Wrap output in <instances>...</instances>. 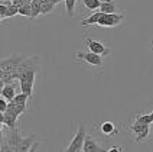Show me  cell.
<instances>
[{"instance_id": "obj_17", "label": "cell", "mask_w": 153, "mask_h": 152, "mask_svg": "<svg viewBox=\"0 0 153 152\" xmlns=\"http://www.w3.org/2000/svg\"><path fill=\"white\" fill-rule=\"evenodd\" d=\"M136 120L143 122V123H147V125H152L153 116H152V113H142V115H137L136 116Z\"/></svg>"}, {"instance_id": "obj_13", "label": "cell", "mask_w": 153, "mask_h": 152, "mask_svg": "<svg viewBox=\"0 0 153 152\" xmlns=\"http://www.w3.org/2000/svg\"><path fill=\"white\" fill-rule=\"evenodd\" d=\"M82 4H84V7L87 10H90V12H94V10H98L100 6H101L102 0H79Z\"/></svg>"}, {"instance_id": "obj_14", "label": "cell", "mask_w": 153, "mask_h": 152, "mask_svg": "<svg viewBox=\"0 0 153 152\" xmlns=\"http://www.w3.org/2000/svg\"><path fill=\"white\" fill-rule=\"evenodd\" d=\"M30 6H32V16H30V19H35L36 16H39L42 13V4H41L39 0H32Z\"/></svg>"}, {"instance_id": "obj_26", "label": "cell", "mask_w": 153, "mask_h": 152, "mask_svg": "<svg viewBox=\"0 0 153 152\" xmlns=\"http://www.w3.org/2000/svg\"><path fill=\"white\" fill-rule=\"evenodd\" d=\"M152 116H153V112H152Z\"/></svg>"}, {"instance_id": "obj_4", "label": "cell", "mask_w": 153, "mask_h": 152, "mask_svg": "<svg viewBox=\"0 0 153 152\" xmlns=\"http://www.w3.org/2000/svg\"><path fill=\"white\" fill-rule=\"evenodd\" d=\"M128 130H130V132H133V133L136 135L134 142H136V144H140V142H143L146 138L149 136V133H150V125L143 123V122H139V120L134 119L133 125H130Z\"/></svg>"}, {"instance_id": "obj_18", "label": "cell", "mask_w": 153, "mask_h": 152, "mask_svg": "<svg viewBox=\"0 0 153 152\" xmlns=\"http://www.w3.org/2000/svg\"><path fill=\"white\" fill-rule=\"evenodd\" d=\"M27 99H30V97H29L26 93L22 91V93H17L16 96H15V99H13L12 101H13V103H16V104H26Z\"/></svg>"}, {"instance_id": "obj_19", "label": "cell", "mask_w": 153, "mask_h": 152, "mask_svg": "<svg viewBox=\"0 0 153 152\" xmlns=\"http://www.w3.org/2000/svg\"><path fill=\"white\" fill-rule=\"evenodd\" d=\"M55 7V4L52 3V1H48V3H43L42 4V15H48V13H51L52 10Z\"/></svg>"}, {"instance_id": "obj_10", "label": "cell", "mask_w": 153, "mask_h": 152, "mask_svg": "<svg viewBox=\"0 0 153 152\" xmlns=\"http://www.w3.org/2000/svg\"><path fill=\"white\" fill-rule=\"evenodd\" d=\"M16 88H15V85L12 84V83H9V84H3L1 85V97H4L6 100L12 101L15 99V96H16Z\"/></svg>"}, {"instance_id": "obj_25", "label": "cell", "mask_w": 153, "mask_h": 152, "mask_svg": "<svg viewBox=\"0 0 153 152\" xmlns=\"http://www.w3.org/2000/svg\"><path fill=\"white\" fill-rule=\"evenodd\" d=\"M152 46H153V41H152Z\"/></svg>"}, {"instance_id": "obj_12", "label": "cell", "mask_w": 153, "mask_h": 152, "mask_svg": "<svg viewBox=\"0 0 153 152\" xmlns=\"http://www.w3.org/2000/svg\"><path fill=\"white\" fill-rule=\"evenodd\" d=\"M102 12L101 10H98V12H93V15L90 17H87L84 20H81V25L82 26H91V25H97L98 23V20H100V17H101Z\"/></svg>"}, {"instance_id": "obj_22", "label": "cell", "mask_w": 153, "mask_h": 152, "mask_svg": "<svg viewBox=\"0 0 153 152\" xmlns=\"http://www.w3.org/2000/svg\"><path fill=\"white\" fill-rule=\"evenodd\" d=\"M9 107V100H6L4 97H0V112L4 113Z\"/></svg>"}, {"instance_id": "obj_27", "label": "cell", "mask_w": 153, "mask_h": 152, "mask_svg": "<svg viewBox=\"0 0 153 152\" xmlns=\"http://www.w3.org/2000/svg\"><path fill=\"white\" fill-rule=\"evenodd\" d=\"M12 1H15V0H12Z\"/></svg>"}, {"instance_id": "obj_6", "label": "cell", "mask_w": 153, "mask_h": 152, "mask_svg": "<svg viewBox=\"0 0 153 152\" xmlns=\"http://www.w3.org/2000/svg\"><path fill=\"white\" fill-rule=\"evenodd\" d=\"M85 46L88 48V51H91L94 54H98V55H102V57H107L110 54V48L105 43L95 41L93 38H85Z\"/></svg>"}, {"instance_id": "obj_23", "label": "cell", "mask_w": 153, "mask_h": 152, "mask_svg": "<svg viewBox=\"0 0 153 152\" xmlns=\"http://www.w3.org/2000/svg\"><path fill=\"white\" fill-rule=\"evenodd\" d=\"M107 151H123V148H121V146H111Z\"/></svg>"}, {"instance_id": "obj_16", "label": "cell", "mask_w": 153, "mask_h": 152, "mask_svg": "<svg viewBox=\"0 0 153 152\" xmlns=\"http://www.w3.org/2000/svg\"><path fill=\"white\" fill-rule=\"evenodd\" d=\"M19 15L30 19V16H32V6H30V3H25L23 6H20L19 7Z\"/></svg>"}, {"instance_id": "obj_8", "label": "cell", "mask_w": 153, "mask_h": 152, "mask_svg": "<svg viewBox=\"0 0 153 152\" xmlns=\"http://www.w3.org/2000/svg\"><path fill=\"white\" fill-rule=\"evenodd\" d=\"M98 129H100L101 135L108 136V138H113V136H116L119 133V129L113 122H102V123H100Z\"/></svg>"}, {"instance_id": "obj_9", "label": "cell", "mask_w": 153, "mask_h": 152, "mask_svg": "<svg viewBox=\"0 0 153 152\" xmlns=\"http://www.w3.org/2000/svg\"><path fill=\"white\" fill-rule=\"evenodd\" d=\"M35 135H29V136H23V139L20 141V144L17 146V151L16 152H26V151H30L32 145L35 144Z\"/></svg>"}, {"instance_id": "obj_2", "label": "cell", "mask_w": 153, "mask_h": 152, "mask_svg": "<svg viewBox=\"0 0 153 152\" xmlns=\"http://www.w3.org/2000/svg\"><path fill=\"white\" fill-rule=\"evenodd\" d=\"M85 136H87L85 126L84 125H79V126H78V130L75 132V135H74V138H72V141L69 142V145L64 149V151H68V152H79V151H82V148H84V142H85Z\"/></svg>"}, {"instance_id": "obj_15", "label": "cell", "mask_w": 153, "mask_h": 152, "mask_svg": "<svg viewBox=\"0 0 153 152\" xmlns=\"http://www.w3.org/2000/svg\"><path fill=\"white\" fill-rule=\"evenodd\" d=\"M65 1V9H67V15L69 17L75 16V3L76 0H64Z\"/></svg>"}, {"instance_id": "obj_5", "label": "cell", "mask_w": 153, "mask_h": 152, "mask_svg": "<svg viewBox=\"0 0 153 152\" xmlns=\"http://www.w3.org/2000/svg\"><path fill=\"white\" fill-rule=\"evenodd\" d=\"M123 20H124V15H123V13H119V12L104 13V12H102V15L97 25L101 26V28H114V26H119Z\"/></svg>"}, {"instance_id": "obj_3", "label": "cell", "mask_w": 153, "mask_h": 152, "mask_svg": "<svg viewBox=\"0 0 153 152\" xmlns=\"http://www.w3.org/2000/svg\"><path fill=\"white\" fill-rule=\"evenodd\" d=\"M72 57H75V59H79V61H84L88 65L91 67H102V55H98V54H94L91 51L88 52H84V51H78V52H74Z\"/></svg>"}, {"instance_id": "obj_7", "label": "cell", "mask_w": 153, "mask_h": 152, "mask_svg": "<svg viewBox=\"0 0 153 152\" xmlns=\"http://www.w3.org/2000/svg\"><path fill=\"white\" fill-rule=\"evenodd\" d=\"M82 151L84 152H101V151H105V149H104L97 141H94L93 136L87 135L85 136V142H84Z\"/></svg>"}, {"instance_id": "obj_11", "label": "cell", "mask_w": 153, "mask_h": 152, "mask_svg": "<svg viewBox=\"0 0 153 152\" xmlns=\"http://www.w3.org/2000/svg\"><path fill=\"white\" fill-rule=\"evenodd\" d=\"M100 10L104 12V13H114V12H117L119 9H117V4H116L114 0H102L101 6H100Z\"/></svg>"}, {"instance_id": "obj_20", "label": "cell", "mask_w": 153, "mask_h": 152, "mask_svg": "<svg viewBox=\"0 0 153 152\" xmlns=\"http://www.w3.org/2000/svg\"><path fill=\"white\" fill-rule=\"evenodd\" d=\"M16 15H19V7H17V6H15V4L9 6L7 16H6V19H9V17H13V16H16Z\"/></svg>"}, {"instance_id": "obj_24", "label": "cell", "mask_w": 153, "mask_h": 152, "mask_svg": "<svg viewBox=\"0 0 153 152\" xmlns=\"http://www.w3.org/2000/svg\"><path fill=\"white\" fill-rule=\"evenodd\" d=\"M52 3H53V4H58V3H59V1H62V0H51Z\"/></svg>"}, {"instance_id": "obj_1", "label": "cell", "mask_w": 153, "mask_h": 152, "mask_svg": "<svg viewBox=\"0 0 153 152\" xmlns=\"http://www.w3.org/2000/svg\"><path fill=\"white\" fill-rule=\"evenodd\" d=\"M26 57H27L26 54H15V55L3 58L1 59V73H16V70Z\"/></svg>"}, {"instance_id": "obj_21", "label": "cell", "mask_w": 153, "mask_h": 152, "mask_svg": "<svg viewBox=\"0 0 153 152\" xmlns=\"http://www.w3.org/2000/svg\"><path fill=\"white\" fill-rule=\"evenodd\" d=\"M7 10H9L7 4L0 3V17H1V20H4V19H6V16H7Z\"/></svg>"}]
</instances>
